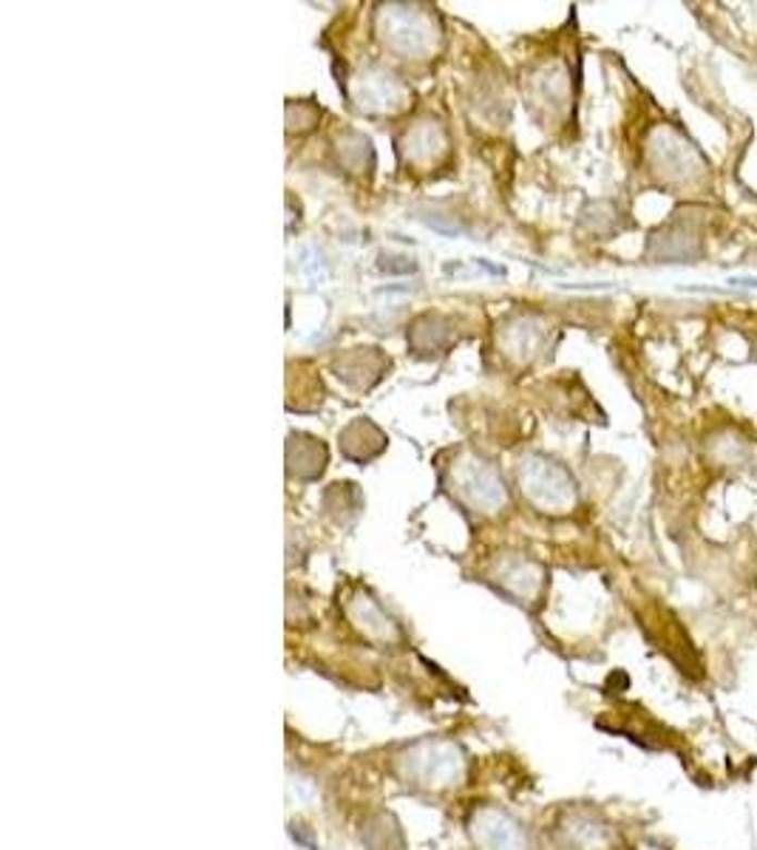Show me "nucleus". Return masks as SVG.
I'll use <instances>...</instances> for the list:
<instances>
[{"mask_svg":"<svg viewBox=\"0 0 757 850\" xmlns=\"http://www.w3.org/2000/svg\"><path fill=\"white\" fill-rule=\"evenodd\" d=\"M653 153H656V167L663 182H695L707 174V165L695 151V145L681 137L679 130L663 128L653 145Z\"/></svg>","mask_w":757,"mask_h":850,"instance_id":"f257e3e1","label":"nucleus"}]
</instances>
